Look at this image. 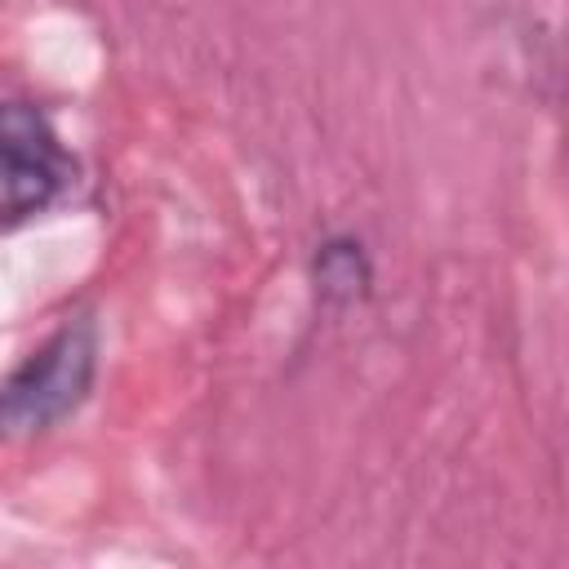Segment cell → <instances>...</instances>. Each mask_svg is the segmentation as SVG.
Masks as SVG:
<instances>
[{"mask_svg":"<svg viewBox=\"0 0 569 569\" xmlns=\"http://www.w3.org/2000/svg\"><path fill=\"white\" fill-rule=\"evenodd\" d=\"M98 378V325L62 320L31 356L0 378V440H31L71 418Z\"/></svg>","mask_w":569,"mask_h":569,"instance_id":"obj_1","label":"cell"},{"mask_svg":"<svg viewBox=\"0 0 569 569\" xmlns=\"http://www.w3.org/2000/svg\"><path fill=\"white\" fill-rule=\"evenodd\" d=\"M311 280H316V293L333 307H351L369 293L373 284V267H369V253L360 240L351 236H329L325 244H316V258H311Z\"/></svg>","mask_w":569,"mask_h":569,"instance_id":"obj_3","label":"cell"},{"mask_svg":"<svg viewBox=\"0 0 569 569\" xmlns=\"http://www.w3.org/2000/svg\"><path fill=\"white\" fill-rule=\"evenodd\" d=\"M76 182V156L53 120L22 98H0V231L44 213Z\"/></svg>","mask_w":569,"mask_h":569,"instance_id":"obj_2","label":"cell"}]
</instances>
